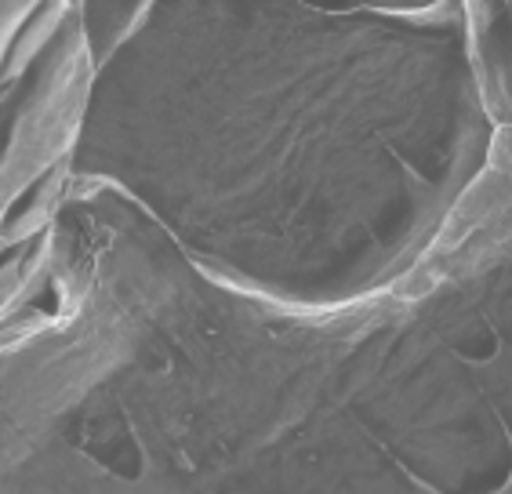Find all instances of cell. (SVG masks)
I'll return each mask as SVG.
<instances>
[{"label": "cell", "instance_id": "cell-7", "mask_svg": "<svg viewBox=\"0 0 512 494\" xmlns=\"http://www.w3.org/2000/svg\"><path fill=\"white\" fill-rule=\"evenodd\" d=\"M0 247H4V240H0Z\"/></svg>", "mask_w": 512, "mask_h": 494}, {"label": "cell", "instance_id": "cell-6", "mask_svg": "<svg viewBox=\"0 0 512 494\" xmlns=\"http://www.w3.org/2000/svg\"><path fill=\"white\" fill-rule=\"evenodd\" d=\"M73 8H77V0H73Z\"/></svg>", "mask_w": 512, "mask_h": 494}, {"label": "cell", "instance_id": "cell-4", "mask_svg": "<svg viewBox=\"0 0 512 494\" xmlns=\"http://www.w3.org/2000/svg\"><path fill=\"white\" fill-rule=\"evenodd\" d=\"M51 255V229L30 240L0 247V320L30 295V287L40 280Z\"/></svg>", "mask_w": 512, "mask_h": 494}, {"label": "cell", "instance_id": "cell-5", "mask_svg": "<svg viewBox=\"0 0 512 494\" xmlns=\"http://www.w3.org/2000/svg\"><path fill=\"white\" fill-rule=\"evenodd\" d=\"M0 226H4V204H0Z\"/></svg>", "mask_w": 512, "mask_h": 494}, {"label": "cell", "instance_id": "cell-2", "mask_svg": "<svg viewBox=\"0 0 512 494\" xmlns=\"http://www.w3.org/2000/svg\"><path fill=\"white\" fill-rule=\"evenodd\" d=\"M157 0H77L80 37L88 44V55L99 70L102 62L117 55L149 19Z\"/></svg>", "mask_w": 512, "mask_h": 494}, {"label": "cell", "instance_id": "cell-3", "mask_svg": "<svg viewBox=\"0 0 512 494\" xmlns=\"http://www.w3.org/2000/svg\"><path fill=\"white\" fill-rule=\"evenodd\" d=\"M73 15V0H37L30 15L19 22L15 37L8 40V51L0 59V84L19 77L40 51L48 48V40L62 30V22Z\"/></svg>", "mask_w": 512, "mask_h": 494}, {"label": "cell", "instance_id": "cell-1", "mask_svg": "<svg viewBox=\"0 0 512 494\" xmlns=\"http://www.w3.org/2000/svg\"><path fill=\"white\" fill-rule=\"evenodd\" d=\"M69 186H73V168L69 160H59L51 171L30 182L19 197L4 208V226H0V240L15 244V240H30L48 233L55 226V218L62 215L69 200Z\"/></svg>", "mask_w": 512, "mask_h": 494}]
</instances>
